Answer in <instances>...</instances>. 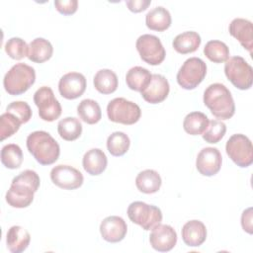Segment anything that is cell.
I'll return each instance as SVG.
<instances>
[{"label": "cell", "instance_id": "cell-22", "mask_svg": "<svg viewBox=\"0 0 253 253\" xmlns=\"http://www.w3.org/2000/svg\"><path fill=\"white\" fill-rule=\"evenodd\" d=\"M171 22L170 12L162 6L151 9L145 16L146 27L152 31L163 32L171 26Z\"/></svg>", "mask_w": 253, "mask_h": 253}, {"label": "cell", "instance_id": "cell-18", "mask_svg": "<svg viewBox=\"0 0 253 253\" xmlns=\"http://www.w3.org/2000/svg\"><path fill=\"white\" fill-rule=\"evenodd\" d=\"M35 193L36 192L30 187L11 183L10 189L7 191L5 199L11 207L23 209L29 207L33 203Z\"/></svg>", "mask_w": 253, "mask_h": 253}, {"label": "cell", "instance_id": "cell-28", "mask_svg": "<svg viewBox=\"0 0 253 253\" xmlns=\"http://www.w3.org/2000/svg\"><path fill=\"white\" fill-rule=\"evenodd\" d=\"M209 118L202 112L189 113L183 122L184 130L191 135H200L205 132L209 126Z\"/></svg>", "mask_w": 253, "mask_h": 253}, {"label": "cell", "instance_id": "cell-12", "mask_svg": "<svg viewBox=\"0 0 253 253\" xmlns=\"http://www.w3.org/2000/svg\"><path fill=\"white\" fill-rule=\"evenodd\" d=\"M86 90V78L79 72H68L58 82L60 95L68 100H74L83 95Z\"/></svg>", "mask_w": 253, "mask_h": 253}, {"label": "cell", "instance_id": "cell-33", "mask_svg": "<svg viewBox=\"0 0 253 253\" xmlns=\"http://www.w3.org/2000/svg\"><path fill=\"white\" fill-rule=\"evenodd\" d=\"M129 145V137L123 131H115L111 133L107 139V148L113 156H122L126 154Z\"/></svg>", "mask_w": 253, "mask_h": 253}, {"label": "cell", "instance_id": "cell-36", "mask_svg": "<svg viewBox=\"0 0 253 253\" xmlns=\"http://www.w3.org/2000/svg\"><path fill=\"white\" fill-rule=\"evenodd\" d=\"M226 126L219 120L210 121L205 132L202 134L204 140L208 143H217L225 134Z\"/></svg>", "mask_w": 253, "mask_h": 253}, {"label": "cell", "instance_id": "cell-35", "mask_svg": "<svg viewBox=\"0 0 253 253\" xmlns=\"http://www.w3.org/2000/svg\"><path fill=\"white\" fill-rule=\"evenodd\" d=\"M5 51L6 53L13 59L20 60L25 56H28L29 45L27 42L21 38H11L5 43Z\"/></svg>", "mask_w": 253, "mask_h": 253}, {"label": "cell", "instance_id": "cell-25", "mask_svg": "<svg viewBox=\"0 0 253 253\" xmlns=\"http://www.w3.org/2000/svg\"><path fill=\"white\" fill-rule=\"evenodd\" d=\"M162 184V180L157 171L146 169L139 172L135 178L136 188L144 194L156 193Z\"/></svg>", "mask_w": 253, "mask_h": 253}, {"label": "cell", "instance_id": "cell-20", "mask_svg": "<svg viewBox=\"0 0 253 253\" xmlns=\"http://www.w3.org/2000/svg\"><path fill=\"white\" fill-rule=\"evenodd\" d=\"M31 241V235L27 229L20 225L11 226L6 235L7 248L12 253H21L25 251Z\"/></svg>", "mask_w": 253, "mask_h": 253}, {"label": "cell", "instance_id": "cell-34", "mask_svg": "<svg viewBox=\"0 0 253 253\" xmlns=\"http://www.w3.org/2000/svg\"><path fill=\"white\" fill-rule=\"evenodd\" d=\"M22 123L12 114L6 112L0 116V136L4 140L16 133Z\"/></svg>", "mask_w": 253, "mask_h": 253}, {"label": "cell", "instance_id": "cell-32", "mask_svg": "<svg viewBox=\"0 0 253 253\" xmlns=\"http://www.w3.org/2000/svg\"><path fill=\"white\" fill-rule=\"evenodd\" d=\"M1 162L9 169H17L23 162V151L18 144L9 143L1 149Z\"/></svg>", "mask_w": 253, "mask_h": 253}, {"label": "cell", "instance_id": "cell-26", "mask_svg": "<svg viewBox=\"0 0 253 253\" xmlns=\"http://www.w3.org/2000/svg\"><path fill=\"white\" fill-rule=\"evenodd\" d=\"M152 74L148 69L141 66H134L126 72V82L129 89L141 92L148 86Z\"/></svg>", "mask_w": 253, "mask_h": 253}, {"label": "cell", "instance_id": "cell-7", "mask_svg": "<svg viewBox=\"0 0 253 253\" xmlns=\"http://www.w3.org/2000/svg\"><path fill=\"white\" fill-rule=\"evenodd\" d=\"M207 74V64L199 57H190L184 61L177 73L178 84L186 89L192 90L198 87Z\"/></svg>", "mask_w": 253, "mask_h": 253}, {"label": "cell", "instance_id": "cell-14", "mask_svg": "<svg viewBox=\"0 0 253 253\" xmlns=\"http://www.w3.org/2000/svg\"><path fill=\"white\" fill-rule=\"evenodd\" d=\"M149 242L156 251L168 252L177 243V233L168 224H158L152 229L149 235Z\"/></svg>", "mask_w": 253, "mask_h": 253}, {"label": "cell", "instance_id": "cell-11", "mask_svg": "<svg viewBox=\"0 0 253 253\" xmlns=\"http://www.w3.org/2000/svg\"><path fill=\"white\" fill-rule=\"evenodd\" d=\"M50 179L52 183L64 190H75L82 186L84 178L82 173L76 168L59 164L50 171Z\"/></svg>", "mask_w": 253, "mask_h": 253}, {"label": "cell", "instance_id": "cell-13", "mask_svg": "<svg viewBox=\"0 0 253 253\" xmlns=\"http://www.w3.org/2000/svg\"><path fill=\"white\" fill-rule=\"evenodd\" d=\"M221 163V153L217 148L205 147L197 156L196 167L200 174L210 177L215 175L220 170Z\"/></svg>", "mask_w": 253, "mask_h": 253}, {"label": "cell", "instance_id": "cell-16", "mask_svg": "<svg viewBox=\"0 0 253 253\" xmlns=\"http://www.w3.org/2000/svg\"><path fill=\"white\" fill-rule=\"evenodd\" d=\"M170 91L168 80L161 74H152L150 83L141 91V97L150 104H158L163 102Z\"/></svg>", "mask_w": 253, "mask_h": 253}, {"label": "cell", "instance_id": "cell-38", "mask_svg": "<svg viewBox=\"0 0 253 253\" xmlns=\"http://www.w3.org/2000/svg\"><path fill=\"white\" fill-rule=\"evenodd\" d=\"M12 183H16V184H21V185H25L27 187L32 188L35 192L38 191L39 187H40V177L37 174L36 171L34 170H25L23 172H21L19 175H17L16 177L13 178Z\"/></svg>", "mask_w": 253, "mask_h": 253}, {"label": "cell", "instance_id": "cell-2", "mask_svg": "<svg viewBox=\"0 0 253 253\" xmlns=\"http://www.w3.org/2000/svg\"><path fill=\"white\" fill-rule=\"evenodd\" d=\"M204 104L220 120H229L235 113V104L230 91L221 83L211 84L204 92Z\"/></svg>", "mask_w": 253, "mask_h": 253}, {"label": "cell", "instance_id": "cell-41", "mask_svg": "<svg viewBox=\"0 0 253 253\" xmlns=\"http://www.w3.org/2000/svg\"><path fill=\"white\" fill-rule=\"evenodd\" d=\"M241 225L244 231L252 234V208L243 211L241 215Z\"/></svg>", "mask_w": 253, "mask_h": 253}, {"label": "cell", "instance_id": "cell-8", "mask_svg": "<svg viewBox=\"0 0 253 253\" xmlns=\"http://www.w3.org/2000/svg\"><path fill=\"white\" fill-rule=\"evenodd\" d=\"M225 150L229 158L241 168H246L253 162L252 142L245 134L231 135L226 141Z\"/></svg>", "mask_w": 253, "mask_h": 253}, {"label": "cell", "instance_id": "cell-3", "mask_svg": "<svg viewBox=\"0 0 253 253\" xmlns=\"http://www.w3.org/2000/svg\"><path fill=\"white\" fill-rule=\"evenodd\" d=\"M36 81L35 69L26 63H16L5 74L3 86L10 95L17 96L25 93Z\"/></svg>", "mask_w": 253, "mask_h": 253}, {"label": "cell", "instance_id": "cell-6", "mask_svg": "<svg viewBox=\"0 0 253 253\" xmlns=\"http://www.w3.org/2000/svg\"><path fill=\"white\" fill-rule=\"evenodd\" d=\"M107 115L111 122L129 126L138 122L141 116V110L135 103L119 97L109 102Z\"/></svg>", "mask_w": 253, "mask_h": 253}, {"label": "cell", "instance_id": "cell-19", "mask_svg": "<svg viewBox=\"0 0 253 253\" xmlns=\"http://www.w3.org/2000/svg\"><path fill=\"white\" fill-rule=\"evenodd\" d=\"M184 243L190 247L201 246L207 238L206 225L198 219L187 221L181 230Z\"/></svg>", "mask_w": 253, "mask_h": 253}, {"label": "cell", "instance_id": "cell-9", "mask_svg": "<svg viewBox=\"0 0 253 253\" xmlns=\"http://www.w3.org/2000/svg\"><path fill=\"white\" fill-rule=\"evenodd\" d=\"M34 102L39 109V116L45 122H53L61 115L62 109L50 87L42 86L34 94Z\"/></svg>", "mask_w": 253, "mask_h": 253}, {"label": "cell", "instance_id": "cell-39", "mask_svg": "<svg viewBox=\"0 0 253 253\" xmlns=\"http://www.w3.org/2000/svg\"><path fill=\"white\" fill-rule=\"evenodd\" d=\"M55 9L63 15H72L77 11L78 1L77 0H55Z\"/></svg>", "mask_w": 253, "mask_h": 253}, {"label": "cell", "instance_id": "cell-31", "mask_svg": "<svg viewBox=\"0 0 253 253\" xmlns=\"http://www.w3.org/2000/svg\"><path fill=\"white\" fill-rule=\"evenodd\" d=\"M204 53L214 63H222L229 58L228 46L223 42L217 40L208 42L204 47Z\"/></svg>", "mask_w": 253, "mask_h": 253}, {"label": "cell", "instance_id": "cell-15", "mask_svg": "<svg viewBox=\"0 0 253 253\" xmlns=\"http://www.w3.org/2000/svg\"><path fill=\"white\" fill-rule=\"evenodd\" d=\"M127 232L126 221L118 215H111L104 218L100 224V233L104 240L116 243L122 241Z\"/></svg>", "mask_w": 253, "mask_h": 253}, {"label": "cell", "instance_id": "cell-40", "mask_svg": "<svg viewBox=\"0 0 253 253\" xmlns=\"http://www.w3.org/2000/svg\"><path fill=\"white\" fill-rule=\"evenodd\" d=\"M126 4L129 11L139 13L147 9V7L151 4V0H126Z\"/></svg>", "mask_w": 253, "mask_h": 253}, {"label": "cell", "instance_id": "cell-21", "mask_svg": "<svg viewBox=\"0 0 253 253\" xmlns=\"http://www.w3.org/2000/svg\"><path fill=\"white\" fill-rule=\"evenodd\" d=\"M107 156L100 148H92L88 150L82 159L84 170L92 176H97L103 173L107 167Z\"/></svg>", "mask_w": 253, "mask_h": 253}, {"label": "cell", "instance_id": "cell-17", "mask_svg": "<svg viewBox=\"0 0 253 253\" xmlns=\"http://www.w3.org/2000/svg\"><path fill=\"white\" fill-rule=\"evenodd\" d=\"M229 34L235 38L241 45L252 54L253 48V25L252 22L243 18L233 19L228 27Z\"/></svg>", "mask_w": 253, "mask_h": 253}, {"label": "cell", "instance_id": "cell-24", "mask_svg": "<svg viewBox=\"0 0 253 253\" xmlns=\"http://www.w3.org/2000/svg\"><path fill=\"white\" fill-rule=\"evenodd\" d=\"M201 42V37L197 32L187 31L177 35L173 40L172 44L177 52L187 54L196 51L199 48Z\"/></svg>", "mask_w": 253, "mask_h": 253}, {"label": "cell", "instance_id": "cell-5", "mask_svg": "<svg viewBox=\"0 0 253 253\" xmlns=\"http://www.w3.org/2000/svg\"><path fill=\"white\" fill-rule=\"evenodd\" d=\"M127 216L144 230L153 229L162 221V212L159 208L144 202H132L127 208Z\"/></svg>", "mask_w": 253, "mask_h": 253}, {"label": "cell", "instance_id": "cell-4", "mask_svg": "<svg viewBox=\"0 0 253 253\" xmlns=\"http://www.w3.org/2000/svg\"><path fill=\"white\" fill-rule=\"evenodd\" d=\"M224 73L232 85L240 90H248L253 83V69L241 56L229 57L224 64Z\"/></svg>", "mask_w": 253, "mask_h": 253}, {"label": "cell", "instance_id": "cell-1", "mask_svg": "<svg viewBox=\"0 0 253 253\" xmlns=\"http://www.w3.org/2000/svg\"><path fill=\"white\" fill-rule=\"evenodd\" d=\"M26 142L29 152L42 165H50L59 157V144L44 130L31 132L28 135Z\"/></svg>", "mask_w": 253, "mask_h": 253}, {"label": "cell", "instance_id": "cell-27", "mask_svg": "<svg viewBox=\"0 0 253 253\" xmlns=\"http://www.w3.org/2000/svg\"><path fill=\"white\" fill-rule=\"evenodd\" d=\"M95 89L101 94L108 95L114 93L118 88L117 74L111 69H101L97 71L93 79Z\"/></svg>", "mask_w": 253, "mask_h": 253}, {"label": "cell", "instance_id": "cell-23", "mask_svg": "<svg viewBox=\"0 0 253 253\" xmlns=\"http://www.w3.org/2000/svg\"><path fill=\"white\" fill-rule=\"evenodd\" d=\"M53 53L51 43L43 38H36L29 44L28 58L36 63H42L48 60Z\"/></svg>", "mask_w": 253, "mask_h": 253}, {"label": "cell", "instance_id": "cell-29", "mask_svg": "<svg viewBox=\"0 0 253 253\" xmlns=\"http://www.w3.org/2000/svg\"><path fill=\"white\" fill-rule=\"evenodd\" d=\"M79 118L86 124H97L102 118V112L99 104L92 99H84L77 106Z\"/></svg>", "mask_w": 253, "mask_h": 253}, {"label": "cell", "instance_id": "cell-37", "mask_svg": "<svg viewBox=\"0 0 253 253\" xmlns=\"http://www.w3.org/2000/svg\"><path fill=\"white\" fill-rule=\"evenodd\" d=\"M6 112L14 115L22 124L28 123L32 118L31 107L24 101H15L10 103L6 108Z\"/></svg>", "mask_w": 253, "mask_h": 253}, {"label": "cell", "instance_id": "cell-10", "mask_svg": "<svg viewBox=\"0 0 253 253\" xmlns=\"http://www.w3.org/2000/svg\"><path fill=\"white\" fill-rule=\"evenodd\" d=\"M135 46L140 58L150 65H158L165 59V48L161 41L154 35L144 34L138 37Z\"/></svg>", "mask_w": 253, "mask_h": 253}, {"label": "cell", "instance_id": "cell-30", "mask_svg": "<svg viewBox=\"0 0 253 253\" xmlns=\"http://www.w3.org/2000/svg\"><path fill=\"white\" fill-rule=\"evenodd\" d=\"M57 131L62 139L73 141L81 135L82 125L77 118L66 117L58 122Z\"/></svg>", "mask_w": 253, "mask_h": 253}]
</instances>
